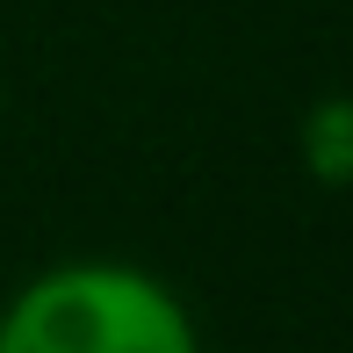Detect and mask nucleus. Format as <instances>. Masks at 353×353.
<instances>
[{"mask_svg":"<svg viewBox=\"0 0 353 353\" xmlns=\"http://www.w3.org/2000/svg\"><path fill=\"white\" fill-rule=\"evenodd\" d=\"M0 353H202V332L166 274L87 252L0 303Z\"/></svg>","mask_w":353,"mask_h":353,"instance_id":"1","label":"nucleus"},{"mask_svg":"<svg viewBox=\"0 0 353 353\" xmlns=\"http://www.w3.org/2000/svg\"><path fill=\"white\" fill-rule=\"evenodd\" d=\"M303 159L317 181H353V108L346 101H317L303 116Z\"/></svg>","mask_w":353,"mask_h":353,"instance_id":"2","label":"nucleus"},{"mask_svg":"<svg viewBox=\"0 0 353 353\" xmlns=\"http://www.w3.org/2000/svg\"><path fill=\"white\" fill-rule=\"evenodd\" d=\"M0 116H8V79H0Z\"/></svg>","mask_w":353,"mask_h":353,"instance_id":"3","label":"nucleus"}]
</instances>
